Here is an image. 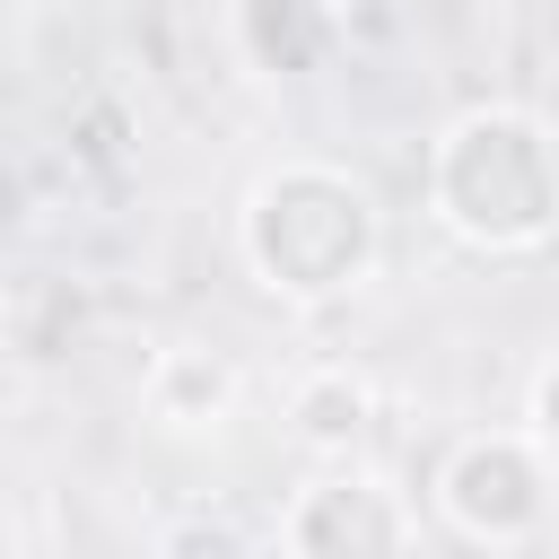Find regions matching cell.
Segmentation results:
<instances>
[{"label": "cell", "mask_w": 559, "mask_h": 559, "mask_svg": "<svg viewBox=\"0 0 559 559\" xmlns=\"http://www.w3.org/2000/svg\"><path fill=\"white\" fill-rule=\"evenodd\" d=\"M428 218L472 253H542L559 227V140L533 105H463L428 140Z\"/></svg>", "instance_id": "7a4b0ae2"}, {"label": "cell", "mask_w": 559, "mask_h": 559, "mask_svg": "<svg viewBox=\"0 0 559 559\" xmlns=\"http://www.w3.org/2000/svg\"><path fill=\"white\" fill-rule=\"evenodd\" d=\"M140 402H148V419H157V428H175V437H210V428H227V419H236L245 376H236V358H227V349L166 341V349L148 358V376H140Z\"/></svg>", "instance_id": "8992f818"}, {"label": "cell", "mask_w": 559, "mask_h": 559, "mask_svg": "<svg viewBox=\"0 0 559 559\" xmlns=\"http://www.w3.org/2000/svg\"><path fill=\"white\" fill-rule=\"evenodd\" d=\"M437 515L480 550H524L550 524V437L533 428H472L437 454L428 480Z\"/></svg>", "instance_id": "3957f363"}, {"label": "cell", "mask_w": 559, "mask_h": 559, "mask_svg": "<svg viewBox=\"0 0 559 559\" xmlns=\"http://www.w3.org/2000/svg\"><path fill=\"white\" fill-rule=\"evenodd\" d=\"M227 44L262 87H306L341 61V9L332 0H227Z\"/></svg>", "instance_id": "5b68a950"}, {"label": "cell", "mask_w": 559, "mask_h": 559, "mask_svg": "<svg viewBox=\"0 0 559 559\" xmlns=\"http://www.w3.org/2000/svg\"><path fill=\"white\" fill-rule=\"evenodd\" d=\"M367 419H376V384H367L349 358L306 367V376L288 384V428H297V445H314V454H349V445L367 437Z\"/></svg>", "instance_id": "52a82bcc"}, {"label": "cell", "mask_w": 559, "mask_h": 559, "mask_svg": "<svg viewBox=\"0 0 559 559\" xmlns=\"http://www.w3.org/2000/svg\"><path fill=\"white\" fill-rule=\"evenodd\" d=\"M376 253H384V210L367 175L332 157H280L271 175H253L236 210V262L280 306H332L367 288Z\"/></svg>", "instance_id": "6da1fadb"}, {"label": "cell", "mask_w": 559, "mask_h": 559, "mask_svg": "<svg viewBox=\"0 0 559 559\" xmlns=\"http://www.w3.org/2000/svg\"><path fill=\"white\" fill-rule=\"evenodd\" d=\"M271 542L236 515V507H192V515H175L166 533H157V559H262Z\"/></svg>", "instance_id": "ba28073f"}, {"label": "cell", "mask_w": 559, "mask_h": 559, "mask_svg": "<svg viewBox=\"0 0 559 559\" xmlns=\"http://www.w3.org/2000/svg\"><path fill=\"white\" fill-rule=\"evenodd\" d=\"M411 498L367 472V463H323L288 507H280V550L288 559H411Z\"/></svg>", "instance_id": "277c9868"}, {"label": "cell", "mask_w": 559, "mask_h": 559, "mask_svg": "<svg viewBox=\"0 0 559 559\" xmlns=\"http://www.w3.org/2000/svg\"><path fill=\"white\" fill-rule=\"evenodd\" d=\"M0 332H9V280H0Z\"/></svg>", "instance_id": "9c48e42d"}]
</instances>
